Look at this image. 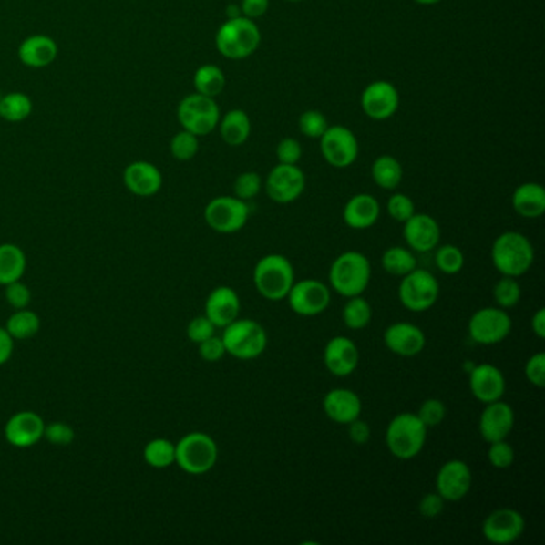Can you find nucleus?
Returning a JSON list of instances; mask_svg holds the SVG:
<instances>
[{
    "mask_svg": "<svg viewBox=\"0 0 545 545\" xmlns=\"http://www.w3.org/2000/svg\"><path fill=\"white\" fill-rule=\"evenodd\" d=\"M286 2H304V0H286Z\"/></svg>",
    "mask_w": 545,
    "mask_h": 545,
    "instance_id": "e2e57ef3",
    "label": "nucleus"
},
{
    "mask_svg": "<svg viewBox=\"0 0 545 545\" xmlns=\"http://www.w3.org/2000/svg\"><path fill=\"white\" fill-rule=\"evenodd\" d=\"M328 279L332 290L341 296H360L370 285V260L360 252H344L333 261Z\"/></svg>",
    "mask_w": 545,
    "mask_h": 545,
    "instance_id": "20e7f679",
    "label": "nucleus"
},
{
    "mask_svg": "<svg viewBox=\"0 0 545 545\" xmlns=\"http://www.w3.org/2000/svg\"><path fill=\"white\" fill-rule=\"evenodd\" d=\"M57 55H58L57 42L52 37L42 36V34L31 36L23 40L18 48L21 63L27 67H34V69L52 65L53 61L57 59Z\"/></svg>",
    "mask_w": 545,
    "mask_h": 545,
    "instance_id": "cd10ccee",
    "label": "nucleus"
},
{
    "mask_svg": "<svg viewBox=\"0 0 545 545\" xmlns=\"http://www.w3.org/2000/svg\"><path fill=\"white\" fill-rule=\"evenodd\" d=\"M5 330L8 334L18 341L31 339L39 333L40 318L37 314L29 309H18L12 317L8 318Z\"/></svg>",
    "mask_w": 545,
    "mask_h": 545,
    "instance_id": "f704fd0d",
    "label": "nucleus"
},
{
    "mask_svg": "<svg viewBox=\"0 0 545 545\" xmlns=\"http://www.w3.org/2000/svg\"><path fill=\"white\" fill-rule=\"evenodd\" d=\"M371 176L375 184L384 190H396L403 181L402 163L387 154L379 156L371 165Z\"/></svg>",
    "mask_w": 545,
    "mask_h": 545,
    "instance_id": "2f4dec72",
    "label": "nucleus"
},
{
    "mask_svg": "<svg viewBox=\"0 0 545 545\" xmlns=\"http://www.w3.org/2000/svg\"><path fill=\"white\" fill-rule=\"evenodd\" d=\"M199 149H201L199 137H195L194 133L188 130L176 133L173 139H171V143H170L171 156L175 157L176 160H180V162L192 160L197 156Z\"/></svg>",
    "mask_w": 545,
    "mask_h": 545,
    "instance_id": "a19ab883",
    "label": "nucleus"
},
{
    "mask_svg": "<svg viewBox=\"0 0 545 545\" xmlns=\"http://www.w3.org/2000/svg\"><path fill=\"white\" fill-rule=\"evenodd\" d=\"M197 345H199V354L205 362H218L226 355V347H224L222 339L214 334L211 338L205 339L203 343Z\"/></svg>",
    "mask_w": 545,
    "mask_h": 545,
    "instance_id": "5fc2aeb1",
    "label": "nucleus"
},
{
    "mask_svg": "<svg viewBox=\"0 0 545 545\" xmlns=\"http://www.w3.org/2000/svg\"><path fill=\"white\" fill-rule=\"evenodd\" d=\"M31 112L33 101L21 91H12L0 98V118L7 122H23L31 116Z\"/></svg>",
    "mask_w": 545,
    "mask_h": 545,
    "instance_id": "c9c22d12",
    "label": "nucleus"
},
{
    "mask_svg": "<svg viewBox=\"0 0 545 545\" xmlns=\"http://www.w3.org/2000/svg\"><path fill=\"white\" fill-rule=\"evenodd\" d=\"M226 14H228L229 18H237V16H242V10L241 5H237V4H231L226 8Z\"/></svg>",
    "mask_w": 545,
    "mask_h": 545,
    "instance_id": "052dcab7",
    "label": "nucleus"
},
{
    "mask_svg": "<svg viewBox=\"0 0 545 545\" xmlns=\"http://www.w3.org/2000/svg\"><path fill=\"white\" fill-rule=\"evenodd\" d=\"M435 264L445 275H456L461 272L462 267L466 264V256L462 253L461 248L448 243V245L437 247Z\"/></svg>",
    "mask_w": 545,
    "mask_h": 545,
    "instance_id": "ea45409f",
    "label": "nucleus"
},
{
    "mask_svg": "<svg viewBox=\"0 0 545 545\" xmlns=\"http://www.w3.org/2000/svg\"><path fill=\"white\" fill-rule=\"evenodd\" d=\"M415 2L419 5H435V4H440L442 0H415Z\"/></svg>",
    "mask_w": 545,
    "mask_h": 545,
    "instance_id": "680f3d73",
    "label": "nucleus"
},
{
    "mask_svg": "<svg viewBox=\"0 0 545 545\" xmlns=\"http://www.w3.org/2000/svg\"><path fill=\"white\" fill-rule=\"evenodd\" d=\"M5 299L14 309H26L31 303V290L21 280L5 285Z\"/></svg>",
    "mask_w": 545,
    "mask_h": 545,
    "instance_id": "603ef678",
    "label": "nucleus"
},
{
    "mask_svg": "<svg viewBox=\"0 0 545 545\" xmlns=\"http://www.w3.org/2000/svg\"><path fill=\"white\" fill-rule=\"evenodd\" d=\"M286 301L294 314L303 317H315L328 309L332 303V290L320 280H301L294 282Z\"/></svg>",
    "mask_w": 545,
    "mask_h": 545,
    "instance_id": "ddd939ff",
    "label": "nucleus"
},
{
    "mask_svg": "<svg viewBox=\"0 0 545 545\" xmlns=\"http://www.w3.org/2000/svg\"><path fill=\"white\" fill-rule=\"evenodd\" d=\"M531 330L536 338L545 339V309L540 307L531 318Z\"/></svg>",
    "mask_w": 545,
    "mask_h": 545,
    "instance_id": "bf43d9fd",
    "label": "nucleus"
},
{
    "mask_svg": "<svg viewBox=\"0 0 545 545\" xmlns=\"http://www.w3.org/2000/svg\"><path fill=\"white\" fill-rule=\"evenodd\" d=\"M203 218L208 228L218 234H235L247 226L250 207L235 195H221L208 201Z\"/></svg>",
    "mask_w": 545,
    "mask_h": 545,
    "instance_id": "9d476101",
    "label": "nucleus"
},
{
    "mask_svg": "<svg viewBox=\"0 0 545 545\" xmlns=\"http://www.w3.org/2000/svg\"><path fill=\"white\" fill-rule=\"evenodd\" d=\"M387 213L396 222H406L416 213L415 201L406 194H392L387 201Z\"/></svg>",
    "mask_w": 545,
    "mask_h": 545,
    "instance_id": "a18cd8bd",
    "label": "nucleus"
},
{
    "mask_svg": "<svg viewBox=\"0 0 545 545\" xmlns=\"http://www.w3.org/2000/svg\"><path fill=\"white\" fill-rule=\"evenodd\" d=\"M194 87L197 93L216 98L226 88V76L216 65H203L195 71Z\"/></svg>",
    "mask_w": 545,
    "mask_h": 545,
    "instance_id": "473e14b6",
    "label": "nucleus"
},
{
    "mask_svg": "<svg viewBox=\"0 0 545 545\" xmlns=\"http://www.w3.org/2000/svg\"><path fill=\"white\" fill-rule=\"evenodd\" d=\"M468 387L472 396L478 402L487 405V403L496 402L504 396L506 392V377L504 373L493 364H480L470 371L468 376Z\"/></svg>",
    "mask_w": 545,
    "mask_h": 545,
    "instance_id": "4be33fe9",
    "label": "nucleus"
},
{
    "mask_svg": "<svg viewBox=\"0 0 545 545\" xmlns=\"http://www.w3.org/2000/svg\"><path fill=\"white\" fill-rule=\"evenodd\" d=\"M262 178L256 171H243L235 178L234 195L241 201H252L262 190Z\"/></svg>",
    "mask_w": 545,
    "mask_h": 545,
    "instance_id": "37998d69",
    "label": "nucleus"
},
{
    "mask_svg": "<svg viewBox=\"0 0 545 545\" xmlns=\"http://www.w3.org/2000/svg\"><path fill=\"white\" fill-rule=\"evenodd\" d=\"M175 443L167 438H154L144 447L143 458L150 468H167L175 464Z\"/></svg>",
    "mask_w": 545,
    "mask_h": 545,
    "instance_id": "4c0bfd02",
    "label": "nucleus"
},
{
    "mask_svg": "<svg viewBox=\"0 0 545 545\" xmlns=\"http://www.w3.org/2000/svg\"><path fill=\"white\" fill-rule=\"evenodd\" d=\"M358 360V347L347 336H334L324 345V368L330 371L333 376H349L357 370Z\"/></svg>",
    "mask_w": 545,
    "mask_h": 545,
    "instance_id": "5701e85b",
    "label": "nucleus"
},
{
    "mask_svg": "<svg viewBox=\"0 0 545 545\" xmlns=\"http://www.w3.org/2000/svg\"><path fill=\"white\" fill-rule=\"evenodd\" d=\"M221 112L214 98L201 93H192L178 104V120L184 130L194 133L195 137H207L216 130Z\"/></svg>",
    "mask_w": 545,
    "mask_h": 545,
    "instance_id": "6e6552de",
    "label": "nucleus"
},
{
    "mask_svg": "<svg viewBox=\"0 0 545 545\" xmlns=\"http://www.w3.org/2000/svg\"><path fill=\"white\" fill-rule=\"evenodd\" d=\"M347 427H349L347 434H349L352 443H355V445H366V443L370 442L371 428L368 426V422L362 421L358 417L355 421H352L351 424H347Z\"/></svg>",
    "mask_w": 545,
    "mask_h": 545,
    "instance_id": "6e6d98bb",
    "label": "nucleus"
},
{
    "mask_svg": "<svg viewBox=\"0 0 545 545\" xmlns=\"http://www.w3.org/2000/svg\"><path fill=\"white\" fill-rule=\"evenodd\" d=\"M488 461L494 468H509L515 461V449L512 448L510 443L507 440H500V442L488 443Z\"/></svg>",
    "mask_w": 545,
    "mask_h": 545,
    "instance_id": "49530a36",
    "label": "nucleus"
},
{
    "mask_svg": "<svg viewBox=\"0 0 545 545\" xmlns=\"http://www.w3.org/2000/svg\"><path fill=\"white\" fill-rule=\"evenodd\" d=\"M275 156L279 163L285 165H298L303 157V146L294 138H283L275 149Z\"/></svg>",
    "mask_w": 545,
    "mask_h": 545,
    "instance_id": "8fccbe9b",
    "label": "nucleus"
},
{
    "mask_svg": "<svg viewBox=\"0 0 545 545\" xmlns=\"http://www.w3.org/2000/svg\"><path fill=\"white\" fill-rule=\"evenodd\" d=\"M403 237L411 252L428 253L438 247L442 229L430 214L415 213L408 221L403 222Z\"/></svg>",
    "mask_w": 545,
    "mask_h": 545,
    "instance_id": "a211bd4d",
    "label": "nucleus"
},
{
    "mask_svg": "<svg viewBox=\"0 0 545 545\" xmlns=\"http://www.w3.org/2000/svg\"><path fill=\"white\" fill-rule=\"evenodd\" d=\"M347 299L349 301L345 303L344 309H343V322L347 328H351L354 332H360L370 324L373 309H371L370 303L362 298V294Z\"/></svg>",
    "mask_w": 545,
    "mask_h": 545,
    "instance_id": "e433bc0d",
    "label": "nucleus"
},
{
    "mask_svg": "<svg viewBox=\"0 0 545 545\" xmlns=\"http://www.w3.org/2000/svg\"><path fill=\"white\" fill-rule=\"evenodd\" d=\"M216 326L211 324V320L207 315H201V317H195L189 322L188 334L189 341L194 343V344H201L205 339L211 338L214 334Z\"/></svg>",
    "mask_w": 545,
    "mask_h": 545,
    "instance_id": "09e8293b",
    "label": "nucleus"
},
{
    "mask_svg": "<svg viewBox=\"0 0 545 545\" xmlns=\"http://www.w3.org/2000/svg\"><path fill=\"white\" fill-rule=\"evenodd\" d=\"M320 152L333 169H347L355 163L360 152L354 131L343 125H330L320 138Z\"/></svg>",
    "mask_w": 545,
    "mask_h": 545,
    "instance_id": "f8f14e48",
    "label": "nucleus"
},
{
    "mask_svg": "<svg viewBox=\"0 0 545 545\" xmlns=\"http://www.w3.org/2000/svg\"><path fill=\"white\" fill-rule=\"evenodd\" d=\"M426 427H437L447 417V406L438 398H428L422 402L421 408L416 413Z\"/></svg>",
    "mask_w": 545,
    "mask_h": 545,
    "instance_id": "c03bdc74",
    "label": "nucleus"
},
{
    "mask_svg": "<svg viewBox=\"0 0 545 545\" xmlns=\"http://www.w3.org/2000/svg\"><path fill=\"white\" fill-rule=\"evenodd\" d=\"M214 44L224 58L232 61L250 58L260 48V27L247 16L228 18L218 29Z\"/></svg>",
    "mask_w": 545,
    "mask_h": 545,
    "instance_id": "7ed1b4c3",
    "label": "nucleus"
},
{
    "mask_svg": "<svg viewBox=\"0 0 545 545\" xmlns=\"http://www.w3.org/2000/svg\"><path fill=\"white\" fill-rule=\"evenodd\" d=\"M525 528V517L519 510L502 507L488 515L481 525V532L491 544L509 545L523 536Z\"/></svg>",
    "mask_w": 545,
    "mask_h": 545,
    "instance_id": "2eb2a0df",
    "label": "nucleus"
},
{
    "mask_svg": "<svg viewBox=\"0 0 545 545\" xmlns=\"http://www.w3.org/2000/svg\"><path fill=\"white\" fill-rule=\"evenodd\" d=\"M379 216H381V205L376 197L371 194L354 195L347 201L343 211V220L347 224V228L355 231L373 228L379 221Z\"/></svg>",
    "mask_w": 545,
    "mask_h": 545,
    "instance_id": "bb28decb",
    "label": "nucleus"
},
{
    "mask_svg": "<svg viewBox=\"0 0 545 545\" xmlns=\"http://www.w3.org/2000/svg\"><path fill=\"white\" fill-rule=\"evenodd\" d=\"M493 298L500 309H512L519 304L521 298V286L515 277L502 275L493 288Z\"/></svg>",
    "mask_w": 545,
    "mask_h": 545,
    "instance_id": "58836bf2",
    "label": "nucleus"
},
{
    "mask_svg": "<svg viewBox=\"0 0 545 545\" xmlns=\"http://www.w3.org/2000/svg\"><path fill=\"white\" fill-rule=\"evenodd\" d=\"M256 292L267 301H282L294 285V269L292 261L279 253L261 258L253 271Z\"/></svg>",
    "mask_w": 545,
    "mask_h": 545,
    "instance_id": "39448f33",
    "label": "nucleus"
},
{
    "mask_svg": "<svg viewBox=\"0 0 545 545\" xmlns=\"http://www.w3.org/2000/svg\"><path fill=\"white\" fill-rule=\"evenodd\" d=\"M220 133H221L222 141L228 146H242L248 141L252 135V120L248 114L242 109H232L226 116L220 118Z\"/></svg>",
    "mask_w": 545,
    "mask_h": 545,
    "instance_id": "c756f323",
    "label": "nucleus"
},
{
    "mask_svg": "<svg viewBox=\"0 0 545 545\" xmlns=\"http://www.w3.org/2000/svg\"><path fill=\"white\" fill-rule=\"evenodd\" d=\"M515 213L526 220H536L545 213V189L538 182H523L513 190Z\"/></svg>",
    "mask_w": 545,
    "mask_h": 545,
    "instance_id": "c85d7f7f",
    "label": "nucleus"
},
{
    "mask_svg": "<svg viewBox=\"0 0 545 545\" xmlns=\"http://www.w3.org/2000/svg\"><path fill=\"white\" fill-rule=\"evenodd\" d=\"M525 376L528 383L534 387L542 389L545 386V354L538 352L532 357L528 358L525 365Z\"/></svg>",
    "mask_w": 545,
    "mask_h": 545,
    "instance_id": "3c124183",
    "label": "nucleus"
},
{
    "mask_svg": "<svg viewBox=\"0 0 545 545\" xmlns=\"http://www.w3.org/2000/svg\"><path fill=\"white\" fill-rule=\"evenodd\" d=\"M491 261L500 275L519 279L534 264V247L526 235L507 231L494 241Z\"/></svg>",
    "mask_w": 545,
    "mask_h": 545,
    "instance_id": "f03ea898",
    "label": "nucleus"
},
{
    "mask_svg": "<svg viewBox=\"0 0 545 545\" xmlns=\"http://www.w3.org/2000/svg\"><path fill=\"white\" fill-rule=\"evenodd\" d=\"M445 502L447 500L443 499L442 496L435 491V493H427L426 496H422L417 509H419V513L424 519H437L445 510Z\"/></svg>",
    "mask_w": 545,
    "mask_h": 545,
    "instance_id": "864d4df0",
    "label": "nucleus"
},
{
    "mask_svg": "<svg viewBox=\"0 0 545 545\" xmlns=\"http://www.w3.org/2000/svg\"><path fill=\"white\" fill-rule=\"evenodd\" d=\"M26 254L14 243L0 245V285L14 283L26 272Z\"/></svg>",
    "mask_w": 545,
    "mask_h": 545,
    "instance_id": "7c9ffc66",
    "label": "nucleus"
},
{
    "mask_svg": "<svg viewBox=\"0 0 545 545\" xmlns=\"http://www.w3.org/2000/svg\"><path fill=\"white\" fill-rule=\"evenodd\" d=\"M44 438L57 447H69L76 440V430L66 422H52L46 424Z\"/></svg>",
    "mask_w": 545,
    "mask_h": 545,
    "instance_id": "de8ad7c7",
    "label": "nucleus"
},
{
    "mask_svg": "<svg viewBox=\"0 0 545 545\" xmlns=\"http://www.w3.org/2000/svg\"><path fill=\"white\" fill-rule=\"evenodd\" d=\"M472 481L474 477L468 462L451 459L438 468L435 478V491L447 502H458L470 493Z\"/></svg>",
    "mask_w": 545,
    "mask_h": 545,
    "instance_id": "f3484780",
    "label": "nucleus"
},
{
    "mask_svg": "<svg viewBox=\"0 0 545 545\" xmlns=\"http://www.w3.org/2000/svg\"><path fill=\"white\" fill-rule=\"evenodd\" d=\"M266 194L275 203H293L298 201L305 190V175L298 165L277 163L264 181Z\"/></svg>",
    "mask_w": 545,
    "mask_h": 545,
    "instance_id": "4468645a",
    "label": "nucleus"
},
{
    "mask_svg": "<svg viewBox=\"0 0 545 545\" xmlns=\"http://www.w3.org/2000/svg\"><path fill=\"white\" fill-rule=\"evenodd\" d=\"M513 426H515V411L509 403L496 400L485 405L478 421V430L485 442L507 440V437L512 434Z\"/></svg>",
    "mask_w": 545,
    "mask_h": 545,
    "instance_id": "6ab92c4d",
    "label": "nucleus"
},
{
    "mask_svg": "<svg viewBox=\"0 0 545 545\" xmlns=\"http://www.w3.org/2000/svg\"><path fill=\"white\" fill-rule=\"evenodd\" d=\"M427 434L428 428L416 413H400L386 428V447L396 459L411 461L426 447Z\"/></svg>",
    "mask_w": 545,
    "mask_h": 545,
    "instance_id": "f257e3e1",
    "label": "nucleus"
},
{
    "mask_svg": "<svg viewBox=\"0 0 545 545\" xmlns=\"http://www.w3.org/2000/svg\"><path fill=\"white\" fill-rule=\"evenodd\" d=\"M360 106L366 118L384 122L396 116L400 106V95L396 85L387 80L371 82L360 97Z\"/></svg>",
    "mask_w": 545,
    "mask_h": 545,
    "instance_id": "dca6fc26",
    "label": "nucleus"
},
{
    "mask_svg": "<svg viewBox=\"0 0 545 545\" xmlns=\"http://www.w3.org/2000/svg\"><path fill=\"white\" fill-rule=\"evenodd\" d=\"M384 271L394 277H405L417 267L415 252L405 247H390L381 258Z\"/></svg>",
    "mask_w": 545,
    "mask_h": 545,
    "instance_id": "72a5a7b5",
    "label": "nucleus"
},
{
    "mask_svg": "<svg viewBox=\"0 0 545 545\" xmlns=\"http://www.w3.org/2000/svg\"><path fill=\"white\" fill-rule=\"evenodd\" d=\"M242 303L239 294L231 286H218L208 294L205 315L216 328H224L239 318Z\"/></svg>",
    "mask_w": 545,
    "mask_h": 545,
    "instance_id": "b1692460",
    "label": "nucleus"
},
{
    "mask_svg": "<svg viewBox=\"0 0 545 545\" xmlns=\"http://www.w3.org/2000/svg\"><path fill=\"white\" fill-rule=\"evenodd\" d=\"M242 16H247L250 20L256 21L264 16L269 10V0H242Z\"/></svg>",
    "mask_w": 545,
    "mask_h": 545,
    "instance_id": "4d7b16f0",
    "label": "nucleus"
},
{
    "mask_svg": "<svg viewBox=\"0 0 545 545\" xmlns=\"http://www.w3.org/2000/svg\"><path fill=\"white\" fill-rule=\"evenodd\" d=\"M299 131L304 137L311 138V139H320L324 137V131L330 127L328 120L324 118V114L315 109L305 111L299 116L298 120Z\"/></svg>",
    "mask_w": 545,
    "mask_h": 545,
    "instance_id": "79ce46f5",
    "label": "nucleus"
},
{
    "mask_svg": "<svg viewBox=\"0 0 545 545\" xmlns=\"http://www.w3.org/2000/svg\"><path fill=\"white\" fill-rule=\"evenodd\" d=\"M46 422L34 411H20L5 424V440L15 448H31L44 438Z\"/></svg>",
    "mask_w": 545,
    "mask_h": 545,
    "instance_id": "412c9836",
    "label": "nucleus"
},
{
    "mask_svg": "<svg viewBox=\"0 0 545 545\" xmlns=\"http://www.w3.org/2000/svg\"><path fill=\"white\" fill-rule=\"evenodd\" d=\"M125 188L138 197H152L162 189L163 176L154 163L133 162L124 171Z\"/></svg>",
    "mask_w": 545,
    "mask_h": 545,
    "instance_id": "a878e982",
    "label": "nucleus"
},
{
    "mask_svg": "<svg viewBox=\"0 0 545 545\" xmlns=\"http://www.w3.org/2000/svg\"><path fill=\"white\" fill-rule=\"evenodd\" d=\"M222 343L226 354L239 360L261 357L267 347V333L262 324L252 318H237L224 326Z\"/></svg>",
    "mask_w": 545,
    "mask_h": 545,
    "instance_id": "423d86ee",
    "label": "nucleus"
},
{
    "mask_svg": "<svg viewBox=\"0 0 545 545\" xmlns=\"http://www.w3.org/2000/svg\"><path fill=\"white\" fill-rule=\"evenodd\" d=\"M362 400L351 389L338 387L332 389L324 396V411L328 419L336 424L347 426L362 416Z\"/></svg>",
    "mask_w": 545,
    "mask_h": 545,
    "instance_id": "393cba45",
    "label": "nucleus"
},
{
    "mask_svg": "<svg viewBox=\"0 0 545 545\" xmlns=\"http://www.w3.org/2000/svg\"><path fill=\"white\" fill-rule=\"evenodd\" d=\"M15 339L8 334L5 328L0 326V366L7 364L14 355Z\"/></svg>",
    "mask_w": 545,
    "mask_h": 545,
    "instance_id": "13d9d810",
    "label": "nucleus"
},
{
    "mask_svg": "<svg viewBox=\"0 0 545 545\" xmlns=\"http://www.w3.org/2000/svg\"><path fill=\"white\" fill-rule=\"evenodd\" d=\"M426 333L415 324L396 322L386 328L384 344L398 357L413 358L426 347Z\"/></svg>",
    "mask_w": 545,
    "mask_h": 545,
    "instance_id": "aec40b11",
    "label": "nucleus"
},
{
    "mask_svg": "<svg viewBox=\"0 0 545 545\" xmlns=\"http://www.w3.org/2000/svg\"><path fill=\"white\" fill-rule=\"evenodd\" d=\"M468 336L480 345L500 344L512 332V318L506 309L483 307L468 320Z\"/></svg>",
    "mask_w": 545,
    "mask_h": 545,
    "instance_id": "9b49d317",
    "label": "nucleus"
},
{
    "mask_svg": "<svg viewBox=\"0 0 545 545\" xmlns=\"http://www.w3.org/2000/svg\"><path fill=\"white\" fill-rule=\"evenodd\" d=\"M175 464L189 475H205L216 466L220 449L213 438L203 432L184 435L175 445Z\"/></svg>",
    "mask_w": 545,
    "mask_h": 545,
    "instance_id": "0eeeda50",
    "label": "nucleus"
},
{
    "mask_svg": "<svg viewBox=\"0 0 545 545\" xmlns=\"http://www.w3.org/2000/svg\"><path fill=\"white\" fill-rule=\"evenodd\" d=\"M440 296V283L427 269L416 267L415 271L402 277L398 285V299L405 309L426 312L434 307Z\"/></svg>",
    "mask_w": 545,
    "mask_h": 545,
    "instance_id": "1a4fd4ad",
    "label": "nucleus"
}]
</instances>
